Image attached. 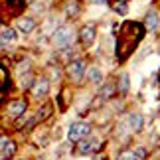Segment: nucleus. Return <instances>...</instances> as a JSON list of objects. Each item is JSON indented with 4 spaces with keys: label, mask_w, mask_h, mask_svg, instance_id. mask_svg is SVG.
<instances>
[{
    "label": "nucleus",
    "mask_w": 160,
    "mask_h": 160,
    "mask_svg": "<svg viewBox=\"0 0 160 160\" xmlns=\"http://www.w3.org/2000/svg\"><path fill=\"white\" fill-rule=\"evenodd\" d=\"M91 2H95V4H99V2H105V0H91Z\"/></svg>",
    "instance_id": "22"
},
{
    "label": "nucleus",
    "mask_w": 160,
    "mask_h": 160,
    "mask_svg": "<svg viewBox=\"0 0 160 160\" xmlns=\"http://www.w3.org/2000/svg\"><path fill=\"white\" fill-rule=\"evenodd\" d=\"M113 10L115 12H119V14H127V2L125 0H117V2H113Z\"/></svg>",
    "instance_id": "15"
},
{
    "label": "nucleus",
    "mask_w": 160,
    "mask_h": 160,
    "mask_svg": "<svg viewBox=\"0 0 160 160\" xmlns=\"http://www.w3.org/2000/svg\"><path fill=\"white\" fill-rule=\"evenodd\" d=\"M99 146H101V142H99V140H95V138L83 140V142L79 144V154H91V152L99 150Z\"/></svg>",
    "instance_id": "7"
},
{
    "label": "nucleus",
    "mask_w": 160,
    "mask_h": 160,
    "mask_svg": "<svg viewBox=\"0 0 160 160\" xmlns=\"http://www.w3.org/2000/svg\"><path fill=\"white\" fill-rule=\"evenodd\" d=\"M48 91H50V81H48V79H38L32 87L34 97H46Z\"/></svg>",
    "instance_id": "6"
},
{
    "label": "nucleus",
    "mask_w": 160,
    "mask_h": 160,
    "mask_svg": "<svg viewBox=\"0 0 160 160\" xmlns=\"http://www.w3.org/2000/svg\"><path fill=\"white\" fill-rule=\"evenodd\" d=\"M18 28H20L22 30V32H32V30L36 28V22L32 20V18H22V20L20 22H18Z\"/></svg>",
    "instance_id": "12"
},
{
    "label": "nucleus",
    "mask_w": 160,
    "mask_h": 160,
    "mask_svg": "<svg viewBox=\"0 0 160 160\" xmlns=\"http://www.w3.org/2000/svg\"><path fill=\"white\" fill-rule=\"evenodd\" d=\"M89 79L93 83H101V71L97 69V67H93V69H89Z\"/></svg>",
    "instance_id": "18"
},
{
    "label": "nucleus",
    "mask_w": 160,
    "mask_h": 160,
    "mask_svg": "<svg viewBox=\"0 0 160 160\" xmlns=\"http://www.w3.org/2000/svg\"><path fill=\"white\" fill-rule=\"evenodd\" d=\"M10 87V75H8V69L4 65H0V91H6Z\"/></svg>",
    "instance_id": "11"
},
{
    "label": "nucleus",
    "mask_w": 160,
    "mask_h": 160,
    "mask_svg": "<svg viewBox=\"0 0 160 160\" xmlns=\"http://www.w3.org/2000/svg\"><path fill=\"white\" fill-rule=\"evenodd\" d=\"M119 91H121V93H127V91H128V75H127V73H122L121 79H119Z\"/></svg>",
    "instance_id": "16"
},
{
    "label": "nucleus",
    "mask_w": 160,
    "mask_h": 160,
    "mask_svg": "<svg viewBox=\"0 0 160 160\" xmlns=\"http://www.w3.org/2000/svg\"><path fill=\"white\" fill-rule=\"evenodd\" d=\"M14 152H16V144L12 142V140H8V142L4 144V148L0 150V154H2V158H4V160H8L12 154H14Z\"/></svg>",
    "instance_id": "14"
},
{
    "label": "nucleus",
    "mask_w": 160,
    "mask_h": 160,
    "mask_svg": "<svg viewBox=\"0 0 160 160\" xmlns=\"http://www.w3.org/2000/svg\"><path fill=\"white\" fill-rule=\"evenodd\" d=\"M73 38H75V32H73V28L71 26H61L55 30V34H53V46L55 48H67L73 42Z\"/></svg>",
    "instance_id": "2"
},
{
    "label": "nucleus",
    "mask_w": 160,
    "mask_h": 160,
    "mask_svg": "<svg viewBox=\"0 0 160 160\" xmlns=\"http://www.w3.org/2000/svg\"><path fill=\"white\" fill-rule=\"evenodd\" d=\"M83 73H85V63L83 61H73V63L67 65V75H69L71 81H81Z\"/></svg>",
    "instance_id": "4"
},
{
    "label": "nucleus",
    "mask_w": 160,
    "mask_h": 160,
    "mask_svg": "<svg viewBox=\"0 0 160 160\" xmlns=\"http://www.w3.org/2000/svg\"><path fill=\"white\" fill-rule=\"evenodd\" d=\"M52 113V107L50 105H44V109H40V113H38V119H34L32 122H36V121H44V119H48V115Z\"/></svg>",
    "instance_id": "17"
},
{
    "label": "nucleus",
    "mask_w": 160,
    "mask_h": 160,
    "mask_svg": "<svg viewBox=\"0 0 160 160\" xmlns=\"http://www.w3.org/2000/svg\"><path fill=\"white\" fill-rule=\"evenodd\" d=\"M111 95H113V87H111V85H107V87L101 91V97H99V99H109Z\"/></svg>",
    "instance_id": "20"
},
{
    "label": "nucleus",
    "mask_w": 160,
    "mask_h": 160,
    "mask_svg": "<svg viewBox=\"0 0 160 160\" xmlns=\"http://www.w3.org/2000/svg\"><path fill=\"white\" fill-rule=\"evenodd\" d=\"M128 127H131L132 132H138L140 128H142V115H131L128 117Z\"/></svg>",
    "instance_id": "10"
},
{
    "label": "nucleus",
    "mask_w": 160,
    "mask_h": 160,
    "mask_svg": "<svg viewBox=\"0 0 160 160\" xmlns=\"http://www.w3.org/2000/svg\"><path fill=\"white\" fill-rule=\"evenodd\" d=\"M0 40H2V44H12L16 40V32L12 28H4L2 34H0Z\"/></svg>",
    "instance_id": "13"
},
{
    "label": "nucleus",
    "mask_w": 160,
    "mask_h": 160,
    "mask_svg": "<svg viewBox=\"0 0 160 160\" xmlns=\"http://www.w3.org/2000/svg\"><path fill=\"white\" fill-rule=\"evenodd\" d=\"M91 132V127L89 122H73L69 127V132H67V137H69L71 142H81V140L87 137Z\"/></svg>",
    "instance_id": "3"
},
{
    "label": "nucleus",
    "mask_w": 160,
    "mask_h": 160,
    "mask_svg": "<svg viewBox=\"0 0 160 160\" xmlns=\"http://www.w3.org/2000/svg\"><path fill=\"white\" fill-rule=\"evenodd\" d=\"M119 160H138V156L137 154H134V152H121V154H119Z\"/></svg>",
    "instance_id": "19"
},
{
    "label": "nucleus",
    "mask_w": 160,
    "mask_h": 160,
    "mask_svg": "<svg viewBox=\"0 0 160 160\" xmlns=\"http://www.w3.org/2000/svg\"><path fill=\"white\" fill-rule=\"evenodd\" d=\"M6 142H8V138H6V137H0V150L4 148V144H6Z\"/></svg>",
    "instance_id": "21"
},
{
    "label": "nucleus",
    "mask_w": 160,
    "mask_h": 160,
    "mask_svg": "<svg viewBox=\"0 0 160 160\" xmlns=\"http://www.w3.org/2000/svg\"><path fill=\"white\" fill-rule=\"evenodd\" d=\"M26 101H22V99H18V101H12L10 105H8V113L12 115V117H20V115H24V111H26Z\"/></svg>",
    "instance_id": "8"
},
{
    "label": "nucleus",
    "mask_w": 160,
    "mask_h": 160,
    "mask_svg": "<svg viewBox=\"0 0 160 160\" xmlns=\"http://www.w3.org/2000/svg\"><path fill=\"white\" fill-rule=\"evenodd\" d=\"M95 36H97V28L91 24V26H83L81 32H79V38H81V42L85 46H91L95 42Z\"/></svg>",
    "instance_id": "5"
},
{
    "label": "nucleus",
    "mask_w": 160,
    "mask_h": 160,
    "mask_svg": "<svg viewBox=\"0 0 160 160\" xmlns=\"http://www.w3.org/2000/svg\"><path fill=\"white\" fill-rule=\"evenodd\" d=\"M144 38V26L140 22H125L117 36V59L125 61Z\"/></svg>",
    "instance_id": "1"
},
{
    "label": "nucleus",
    "mask_w": 160,
    "mask_h": 160,
    "mask_svg": "<svg viewBox=\"0 0 160 160\" xmlns=\"http://www.w3.org/2000/svg\"><path fill=\"white\" fill-rule=\"evenodd\" d=\"M142 26H144V30H156L158 28V14L156 12H148V14H146Z\"/></svg>",
    "instance_id": "9"
}]
</instances>
